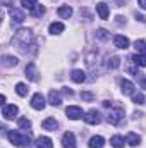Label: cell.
<instances>
[{
	"label": "cell",
	"mask_w": 146,
	"mask_h": 148,
	"mask_svg": "<svg viewBox=\"0 0 146 148\" xmlns=\"http://www.w3.org/2000/svg\"><path fill=\"white\" fill-rule=\"evenodd\" d=\"M7 138H9V141H10L12 145H16V147L29 148V145H31V136H29V133H19V131H10V133L7 134Z\"/></svg>",
	"instance_id": "obj_1"
},
{
	"label": "cell",
	"mask_w": 146,
	"mask_h": 148,
	"mask_svg": "<svg viewBox=\"0 0 146 148\" xmlns=\"http://www.w3.org/2000/svg\"><path fill=\"white\" fill-rule=\"evenodd\" d=\"M31 40H33V33H31V29H19L17 33H16V36H14V43L17 45V48H21V50H26V47L31 43Z\"/></svg>",
	"instance_id": "obj_2"
},
{
	"label": "cell",
	"mask_w": 146,
	"mask_h": 148,
	"mask_svg": "<svg viewBox=\"0 0 146 148\" xmlns=\"http://www.w3.org/2000/svg\"><path fill=\"white\" fill-rule=\"evenodd\" d=\"M122 119H124V109H122V107L110 109L108 115H107L108 124H112V126H117V124H120V121H122Z\"/></svg>",
	"instance_id": "obj_3"
},
{
	"label": "cell",
	"mask_w": 146,
	"mask_h": 148,
	"mask_svg": "<svg viewBox=\"0 0 146 148\" xmlns=\"http://www.w3.org/2000/svg\"><path fill=\"white\" fill-rule=\"evenodd\" d=\"M62 147H64V148H76V147H77L74 133H71V131L64 133V136H62Z\"/></svg>",
	"instance_id": "obj_4"
},
{
	"label": "cell",
	"mask_w": 146,
	"mask_h": 148,
	"mask_svg": "<svg viewBox=\"0 0 146 148\" xmlns=\"http://www.w3.org/2000/svg\"><path fill=\"white\" fill-rule=\"evenodd\" d=\"M84 121L88 122V124H100V121H102V117H100V112L95 110V109H91L89 112H86V115H84Z\"/></svg>",
	"instance_id": "obj_5"
},
{
	"label": "cell",
	"mask_w": 146,
	"mask_h": 148,
	"mask_svg": "<svg viewBox=\"0 0 146 148\" xmlns=\"http://www.w3.org/2000/svg\"><path fill=\"white\" fill-rule=\"evenodd\" d=\"M65 114H67V117L72 119V121H77V119H81V117L84 115V114H83V109H81V107H76V105L67 107V109H65Z\"/></svg>",
	"instance_id": "obj_6"
},
{
	"label": "cell",
	"mask_w": 146,
	"mask_h": 148,
	"mask_svg": "<svg viewBox=\"0 0 146 148\" xmlns=\"http://www.w3.org/2000/svg\"><path fill=\"white\" fill-rule=\"evenodd\" d=\"M45 98H43V95L41 93H35L33 95V98H31V107L33 109H36V110H43L45 109Z\"/></svg>",
	"instance_id": "obj_7"
},
{
	"label": "cell",
	"mask_w": 146,
	"mask_h": 148,
	"mask_svg": "<svg viewBox=\"0 0 146 148\" xmlns=\"http://www.w3.org/2000/svg\"><path fill=\"white\" fill-rule=\"evenodd\" d=\"M9 14H10L12 21H16V23H23V21L26 19L24 12H23L21 9H17V7H10V9H9Z\"/></svg>",
	"instance_id": "obj_8"
},
{
	"label": "cell",
	"mask_w": 146,
	"mask_h": 148,
	"mask_svg": "<svg viewBox=\"0 0 146 148\" xmlns=\"http://www.w3.org/2000/svg\"><path fill=\"white\" fill-rule=\"evenodd\" d=\"M113 45H115L117 48L126 50V48H129V38L122 36V35H115V36H113Z\"/></svg>",
	"instance_id": "obj_9"
},
{
	"label": "cell",
	"mask_w": 146,
	"mask_h": 148,
	"mask_svg": "<svg viewBox=\"0 0 146 148\" xmlns=\"http://www.w3.org/2000/svg\"><path fill=\"white\" fill-rule=\"evenodd\" d=\"M26 77H28L29 81H38V79H40L38 71H36V66H35L33 62H29V64L26 66Z\"/></svg>",
	"instance_id": "obj_10"
},
{
	"label": "cell",
	"mask_w": 146,
	"mask_h": 148,
	"mask_svg": "<svg viewBox=\"0 0 146 148\" xmlns=\"http://www.w3.org/2000/svg\"><path fill=\"white\" fill-rule=\"evenodd\" d=\"M2 115H3V119H14L17 115V107L16 105H3Z\"/></svg>",
	"instance_id": "obj_11"
},
{
	"label": "cell",
	"mask_w": 146,
	"mask_h": 148,
	"mask_svg": "<svg viewBox=\"0 0 146 148\" xmlns=\"http://www.w3.org/2000/svg\"><path fill=\"white\" fill-rule=\"evenodd\" d=\"M41 127H43V129H46V131H57L59 122H57L53 117H48V119H45V121L41 122Z\"/></svg>",
	"instance_id": "obj_12"
},
{
	"label": "cell",
	"mask_w": 146,
	"mask_h": 148,
	"mask_svg": "<svg viewBox=\"0 0 146 148\" xmlns=\"http://www.w3.org/2000/svg\"><path fill=\"white\" fill-rule=\"evenodd\" d=\"M120 90L124 95H134V84L127 79H122L120 81Z\"/></svg>",
	"instance_id": "obj_13"
},
{
	"label": "cell",
	"mask_w": 146,
	"mask_h": 148,
	"mask_svg": "<svg viewBox=\"0 0 146 148\" xmlns=\"http://www.w3.org/2000/svg\"><path fill=\"white\" fill-rule=\"evenodd\" d=\"M48 102H50V105H53V107H59V105L62 103L60 93H59V91H55V90H52V91L48 93Z\"/></svg>",
	"instance_id": "obj_14"
},
{
	"label": "cell",
	"mask_w": 146,
	"mask_h": 148,
	"mask_svg": "<svg viewBox=\"0 0 146 148\" xmlns=\"http://www.w3.org/2000/svg\"><path fill=\"white\" fill-rule=\"evenodd\" d=\"M96 12H98V16H100V19H108V5L105 3V2H100V3H96Z\"/></svg>",
	"instance_id": "obj_15"
},
{
	"label": "cell",
	"mask_w": 146,
	"mask_h": 148,
	"mask_svg": "<svg viewBox=\"0 0 146 148\" xmlns=\"http://www.w3.org/2000/svg\"><path fill=\"white\" fill-rule=\"evenodd\" d=\"M36 148H53V141L48 136H40L36 140Z\"/></svg>",
	"instance_id": "obj_16"
},
{
	"label": "cell",
	"mask_w": 146,
	"mask_h": 148,
	"mask_svg": "<svg viewBox=\"0 0 146 148\" xmlns=\"http://www.w3.org/2000/svg\"><path fill=\"white\" fill-rule=\"evenodd\" d=\"M17 62H19V60H17L14 55H3V57H2V66H3V67H16Z\"/></svg>",
	"instance_id": "obj_17"
},
{
	"label": "cell",
	"mask_w": 146,
	"mask_h": 148,
	"mask_svg": "<svg viewBox=\"0 0 146 148\" xmlns=\"http://www.w3.org/2000/svg\"><path fill=\"white\" fill-rule=\"evenodd\" d=\"M105 66H107V69H117V67L120 66V57H117V55L108 57L107 62H105Z\"/></svg>",
	"instance_id": "obj_18"
},
{
	"label": "cell",
	"mask_w": 146,
	"mask_h": 148,
	"mask_svg": "<svg viewBox=\"0 0 146 148\" xmlns=\"http://www.w3.org/2000/svg\"><path fill=\"white\" fill-rule=\"evenodd\" d=\"M71 79H72L74 83H83V81H86V74L83 73V71H79V69H74L72 73H71Z\"/></svg>",
	"instance_id": "obj_19"
},
{
	"label": "cell",
	"mask_w": 146,
	"mask_h": 148,
	"mask_svg": "<svg viewBox=\"0 0 146 148\" xmlns=\"http://www.w3.org/2000/svg\"><path fill=\"white\" fill-rule=\"evenodd\" d=\"M59 16L62 17V19H69L71 16H72V9L69 7V5H62V7H59Z\"/></svg>",
	"instance_id": "obj_20"
},
{
	"label": "cell",
	"mask_w": 146,
	"mask_h": 148,
	"mask_svg": "<svg viewBox=\"0 0 146 148\" xmlns=\"http://www.w3.org/2000/svg\"><path fill=\"white\" fill-rule=\"evenodd\" d=\"M64 29H65V26H64L62 23H52V24H50V29H48V31H50L52 35H60V33H62Z\"/></svg>",
	"instance_id": "obj_21"
},
{
	"label": "cell",
	"mask_w": 146,
	"mask_h": 148,
	"mask_svg": "<svg viewBox=\"0 0 146 148\" xmlns=\"http://www.w3.org/2000/svg\"><path fill=\"white\" fill-rule=\"evenodd\" d=\"M139 141H141V140H139V136H138L136 133H129V134L126 136V143H129L131 147H138Z\"/></svg>",
	"instance_id": "obj_22"
},
{
	"label": "cell",
	"mask_w": 146,
	"mask_h": 148,
	"mask_svg": "<svg viewBox=\"0 0 146 148\" xmlns=\"http://www.w3.org/2000/svg\"><path fill=\"white\" fill-rule=\"evenodd\" d=\"M103 145H105V140L102 136H93L89 140V148H102Z\"/></svg>",
	"instance_id": "obj_23"
},
{
	"label": "cell",
	"mask_w": 146,
	"mask_h": 148,
	"mask_svg": "<svg viewBox=\"0 0 146 148\" xmlns=\"http://www.w3.org/2000/svg\"><path fill=\"white\" fill-rule=\"evenodd\" d=\"M131 60H132L138 67H145V66H146V57H145V55H141V53L132 55V57H131Z\"/></svg>",
	"instance_id": "obj_24"
},
{
	"label": "cell",
	"mask_w": 146,
	"mask_h": 148,
	"mask_svg": "<svg viewBox=\"0 0 146 148\" xmlns=\"http://www.w3.org/2000/svg\"><path fill=\"white\" fill-rule=\"evenodd\" d=\"M110 143H112V147L113 148H124V138L122 136H112V140H110Z\"/></svg>",
	"instance_id": "obj_25"
},
{
	"label": "cell",
	"mask_w": 146,
	"mask_h": 148,
	"mask_svg": "<svg viewBox=\"0 0 146 148\" xmlns=\"http://www.w3.org/2000/svg\"><path fill=\"white\" fill-rule=\"evenodd\" d=\"M134 47H136L138 53H141V55H146V41H145V40H136Z\"/></svg>",
	"instance_id": "obj_26"
},
{
	"label": "cell",
	"mask_w": 146,
	"mask_h": 148,
	"mask_svg": "<svg viewBox=\"0 0 146 148\" xmlns=\"http://www.w3.org/2000/svg\"><path fill=\"white\" fill-rule=\"evenodd\" d=\"M28 90H29V88H28L24 83H17V84H16V91H17V95H21V97H26V95H28Z\"/></svg>",
	"instance_id": "obj_27"
},
{
	"label": "cell",
	"mask_w": 146,
	"mask_h": 148,
	"mask_svg": "<svg viewBox=\"0 0 146 148\" xmlns=\"http://www.w3.org/2000/svg\"><path fill=\"white\" fill-rule=\"evenodd\" d=\"M19 127L24 129V131H29V129H31V122H29L26 117H21V119H19Z\"/></svg>",
	"instance_id": "obj_28"
},
{
	"label": "cell",
	"mask_w": 146,
	"mask_h": 148,
	"mask_svg": "<svg viewBox=\"0 0 146 148\" xmlns=\"http://www.w3.org/2000/svg\"><path fill=\"white\" fill-rule=\"evenodd\" d=\"M43 14H45V7H43V5H36V7L31 10V16H33V17H41Z\"/></svg>",
	"instance_id": "obj_29"
},
{
	"label": "cell",
	"mask_w": 146,
	"mask_h": 148,
	"mask_svg": "<svg viewBox=\"0 0 146 148\" xmlns=\"http://www.w3.org/2000/svg\"><path fill=\"white\" fill-rule=\"evenodd\" d=\"M21 3H23L24 9H31V10H33L38 5V0H21Z\"/></svg>",
	"instance_id": "obj_30"
},
{
	"label": "cell",
	"mask_w": 146,
	"mask_h": 148,
	"mask_svg": "<svg viewBox=\"0 0 146 148\" xmlns=\"http://www.w3.org/2000/svg\"><path fill=\"white\" fill-rule=\"evenodd\" d=\"M96 36L100 38V40H103V41H105V40H108V31H107V29H103V28H100V29H98V31H96Z\"/></svg>",
	"instance_id": "obj_31"
},
{
	"label": "cell",
	"mask_w": 146,
	"mask_h": 148,
	"mask_svg": "<svg viewBox=\"0 0 146 148\" xmlns=\"http://www.w3.org/2000/svg\"><path fill=\"white\" fill-rule=\"evenodd\" d=\"M132 102H134V103H138V105H141V103H145V95H143V93H138V95H132Z\"/></svg>",
	"instance_id": "obj_32"
},
{
	"label": "cell",
	"mask_w": 146,
	"mask_h": 148,
	"mask_svg": "<svg viewBox=\"0 0 146 148\" xmlns=\"http://www.w3.org/2000/svg\"><path fill=\"white\" fill-rule=\"evenodd\" d=\"M81 98L86 100V102H93V100H95V95H93V93H88V91H83V93H81Z\"/></svg>",
	"instance_id": "obj_33"
},
{
	"label": "cell",
	"mask_w": 146,
	"mask_h": 148,
	"mask_svg": "<svg viewBox=\"0 0 146 148\" xmlns=\"http://www.w3.org/2000/svg\"><path fill=\"white\" fill-rule=\"evenodd\" d=\"M62 93H64L65 97H72V95H74L72 90H69V88H64V90H62Z\"/></svg>",
	"instance_id": "obj_34"
},
{
	"label": "cell",
	"mask_w": 146,
	"mask_h": 148,
	"mask_svg": "<svg viewBox=\"0 0 146 148\" xmlns=\"http://www.w3.org/2000/svg\"><path fill=\"white\" fill-rule=\"evenodd\" d=\"M136 19H138V21H141V23H146V17H145V16H141V14H138V12H136Z\"/></svg>",
	"instance_id": "obj_35"
},
{
	"label": "cell",
	"mask_w": 146,
	"mask_h": 148,
	"mask_svg": "<svg viewBox=\"0 0 146 148\" xmlns=\"http://www.w3.org/2000/svg\"><path fill=\"white\" fill-rule=\"evenodd\" d=\"M138 2H139V7L146 10V0H138Z\"/></svg>",
	"instance_id": "obj_36"
},
{
	"label": "cell",
	"mask_w": 146,
	"mask_h": 148,
	"mask_svg": "<svg viewBox=\"0 0 146 148\" xmlns=\"http://www.w3.org/2000/svg\"><path fill=\"white\" fill-rule=\"evenodd\" d=\"M141 88H145V90H146V77L141 79Z\"/></svg>",
	"instance_id": "obj_37"
}]
</instances>
